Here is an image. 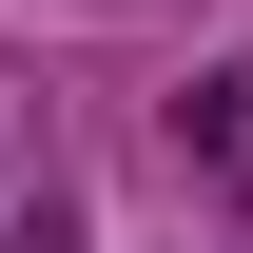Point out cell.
Listing matches in <instances>:
<instances>
[{"mask_svg":"<svg viewBox=\"0 0 253 253\" xmlns=\"http://www.w3.org/2000/svg\"><path fill=\"white\" fill-rule=\"evenodd\" d=\"M175 175H214V195H253V59H214V78H175Z\"/></svg>","mask_w":253,"mask_h":253,"instance_id":"cell-1","label":"cell"}]
</instances>
